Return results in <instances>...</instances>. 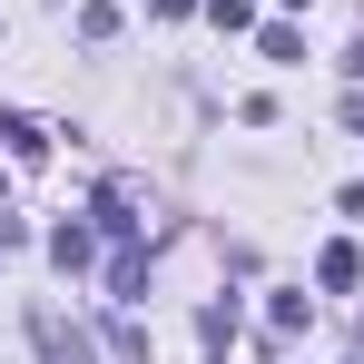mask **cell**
Segmentation results:
<instances>
[{
  "label": "cell",
  "instance_id": "9c48e42d",
  "mask_svg": "<svg viewBox=\"0 0 364 364\" xmlns=\"http://www.w3.org/2000/svg\"><path fill=\"white\" fill-rule=\"evenodd\" d=\"M197 335H207V345H227V335H237V296H227V305H197Z\"/></svg>",
  "mask_w": 364,
  "mask_h": 364
},
{
  "label": "cell",
  "instance_id": "3957f363",
  "mask_svg": "<svg viewBox=\"0 0 364 364\" xmlns=\"http://www.w3.org/2000/svg\"><path fill=\"white\" fill-rule=\"evenodd\" d=\"M355 276H364V256H355V246H345V237H335V246H325V256H315V286H325V296H345Z\"/></svg>",
  "mask_w": 364,
  "mask_h": 364
},
{
  "label": "cell",
  "instance_id": "5b68a950",
  "mask_svg": "<svg viewBox=\"0 0 364 364\" xmlns=\"http://www.w3.org/2000/svg\"><path fill=\"white\" fill-rule=\"evenodd\" d=\"M89 246H99V237H89V227H79V217H69V227H50V256H60L69 276H79V266H89Z\"/></svg>",
  "mask_w": 364,
  "mask_h": 364
},
{
  "label": "cell",
  "instance_id": "8992f818",
  "mask_svg": "<svg viewBox=\"0 0 364 364\" xmlns=\"http://www.w3.org/2000/svg\"><path fill=\"white\" fill-rule=\"evenodd\" d=\"M305 315H315V305H305V296H276V305H266V335L286 345V335H305Z\"/></svg>",
  "mask_w": 364,
  "mask_h": 364
},
{
  "label": "cell",
  "instance_id": "8fae6325",
  "mask_svg": "<svg viewBox=\"0 0 364 364\" xmlns=\"http://www.w3.org/2000/svg\"><path fill=\"white\" fill-rule=\"evenodd\" d=\"M207 20H217L227 40H237V30H256V10H246V0H207Z\"/></svg>",
  "mask_w": 364,
  "mask_h": 364
},
{
  "label": "cell",
  "instance_id": "30bf717a",
  "mask_svg": "<svg viewBox=\"0 0 364 364\" xmlns=\"http://www.w3.org/2000/svg\"><path fill=\"white\" fill-rule=\"evenodd\" d=\"M109 355H119V364H148V335H138L128 315H119V325H109Z\"/></svg>",
  "mask_w": 364,
  "mask_h": 364
},
{
  "label": "cell",
  "instance_id": "277c9868",
  "mask_svg": "<svg viewBox=\"0 0 364 364\" xmlns=\"http://www.w3.org/2000/svg\"><path fill=\"white\" fill-rule=\"evenodd\" d=\"M138 286H148V256H138V246H119V256H109V296H138Z\"/></svg>",
  "mask_w": 364,
  "mask_h": 364
},
{
  "label": "cell",
  "instance_id": "7a4b0ae2",
  "mask_svg": "<svg viewBox=\"0 0 364 364\" xmlns=\"http://www.w3.org/2000/svg\"><path fill=\"white\" fill-rule=\"evenodd\" d=\"M0 148H10L20 168H40V158H50V128H40V119H20V109H0Z\"/></svg>",
  "mask_w": 364,
  "mask_h": 364
},
{
  "label": "cell",
  "instance_id": "7c38bea8",
  "mask_svg": "<svg viewBox=\"0 0 364 364\" xmlns=\"http://www.w3.org/2000/svg\"><path fill=\"white\" fill-rule=\"evenodd\" d=\"M148 10H158V20H187V10H207V0H148Z\"/></svg>",
  "mask_w": 364,
  "mask_h": 364
},
{
  "label": "cell",
  "instance_id": "6da1fadb",
  "mask_svg": "<svg viewBox=\"0 0 364 364\" xmlns=\"http://www.w3.org/2000/svg\"><path fill=\"white\" fill-rule=\"evenodd\" d=\"M30 335H40V355H50V364H89V335H79V325H60L50 305L30 315Z\"/></svg>",
  "mask_w": 364,
  "mask_h": 364
},
{
  "label": "cell",
  "instance_id": "4fadbf2b",
  "mask_svg": "<svg viewBox=\"0 0 364 364\" xmlns=\"http://www.w3.org/2000/svg\"><path fill=\"white\" fill-rule=\"evenodd\" d=\"M345 79H364V30H355V50H345Z\"/></svg>",
  "mask_w": 364,
  "mask_h": 364
},
{
  "label": "cell",
  "instance_id": "ba28073f",
  "mask_svg": "<svg viewBox=\"0 0 364 364\" xmlns=\"http://www.w3.org/2000/svg\"><path fill=\"white\" fill-rule=\"evenodd\" d=\"M256 50H266V60H296L305 40H296V30H286V20H256Z\"/></svg>",
  "mask_w": 364,
  "mask_h": 364
},
{
  "label": "cell",
  "instance_id": "52a82bcc",
  "mask_svg": "<svg viewBox=\"0 0 364 364\" xmlns=\"http://www.w3.org/2000/svg\"><path fill=\"white\" fill-rule=\"evenodd\" d=\"M99 227H109V237H138V217H128V187H99Z\"/></svg>",
  "mask_w": 364,
  "mask_h": 364
}]
</instances>
